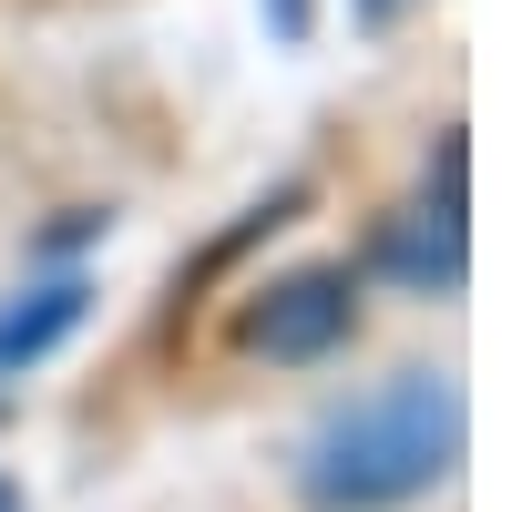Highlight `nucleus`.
<instances>
[{
  "label": "nucleus",
  "instance_id": "obj_1",
  "mask_svg": "<svg viewBox=\"0 0 512 512\" xmlns=\"http://www.w3.org/2000/svg\"><path fill=\"white\" fill-rule=\"evenodd\" d=\"M461 461V379L451 369H400L369 400L328 410L308 441V502L318 512H400L441 492Z\"/></svg>",
  "mask_w": 512,
  "mask_h": 512
},
{
  "label": "nucleus",
  "instance_id": "obj_2",
  "mask_svg": "<svg viewBox=\"0 0 512 512\" xmlns=\"http://www.w3.org/2000/svg\"><path fill=\"white\" fill-rule=\"evenodd\" d=\"M349 328H359V277H349V267H297V277H277V287L236 318L246 349H256V359H287V369H297V359H328Z\"/></svg>",
  "mask_w": 512,
  "mask_h": 512
},
{
  "label": "nucleus",
  "instance_id": "obj_3",
  "mask_svg": "<svg viewBox=\"0 0 512 512\" xmlns=\"http://www.w3.org/2000/svg\"><path fill=\"white\" fill-rule=\"evenodd\" d=\"M379 267H390L400 287H420V297H431V287L451 297V287H461V144H441V195L390 216V236H379Z\"/></svg>",
  "mask_w": 512,
  "mask_h": 512
},
{
  "label": "nucleus",
  "instance_id": "obj_4",
  "mask_svg": "<svg viewBox=\"0 0 512 512\" xmlns=\"http://www.w3.org/2000/svg\"><path fill=\"white\" fill-rule=\"evenodd\" d=\"M82 308H93V287H82V277H52V287L11 297V308H0V379H11V369H41V359L82 328Z\"/></svg>",
  "mask_w": 512,
  "mask_h": 512
},
{
  "label": "nucleus",
  "instance_id": "obj_5",
  "mask_svg": "<svg viewBox=\"0 0 512 512\" xmlns=\"http://www.w3.org/2000/svg\"><path fill=\"white\" fill-rule=\"evenodd\" d=\"M277 31H287V41H308V0H277Z\"/></svg>",
  "mask_w": 512,
  "mask_h": 512
},
{
  "label": "nucleus",
  "instance_id": "obj_6",
  "mask_svg": "<svg viewBox=\"0 0 512 512\" xmlns=\"http://www.w3.org/2000/svg\"><path fill=\"white\" fill-rule=\"evenodd\" d=\"M359 11H369V21H390V0H359Z\"/></svg>",
  "mask_w": 512,
  "mask_h": 512
},
{
  "label": "nucleus",
  "instance_id": "obj_7",
  "mask_svg": "<svg viewBox=\"0 0 512 512\" xmlns=\"http://www.w3.org/2000/svg\"><path fill=\"white\" fill-rule=\"evenodd\" d=\"M0 512H21V492H11V482H0Z\"/></svg>",
  "mask_w": 512,
  "mask_h": 512
}]
</instances>
